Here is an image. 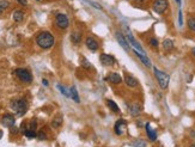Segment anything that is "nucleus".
<instances>
[{
  "label": "nucleus",
  "mask_w": 195,
  "mask_h": 147,
  "mask_svg": "<svg viewBox=\"0 0 195 147\" xmlns=\"http://www.w3.org/2000/svg\"><path fill=\"white\" fill-rule=\"evenodd\" d=\"M36 43L38 44V47H41L42 49H49L52 48L55 43V40L53 35L48 32V31H42L38 36L36 37Z\"/></svg>",
  "instance_id": "f257e3e1"
},
{
  "label": "nucleus",
  "mask_w": 195,
  "mask_h": 147,
  "mask_svg": "<svg viewBox=\"0 0 195 147\" xmlns=\"http://www.w3.org/2000/svg\"><path fill=\"white\" fill-rule=\"evenodd\" d=\"M153 72H155V77H156L157 81H158L160 89H163V90L168 89L169 83H170V75L168 73H165V72L159 71L157 67H153Z\"/></svg>",
  "instance_id": "f03ea898"
},
{
  "label": "nucleus",
  "mask_w": 195,
  "mask_h": 147,
  "mask_svg": "<svg viewBox=\"0 0 195 147\" xmlns=\"http://www.w3.org/2000/svg\"><path fill=\"white\" fill-rule=\"evenodd\" d=\"M11 108H12L16 115L18 116H23L25 112H26V109H28V104L24 99H18V100H13L11 103Z\"/></svg>",
  "instance_id": "7ed1b4c3"
},
{
  "label": "nucleus",
  "mask_w": 195,
  "mask_h": 147,
  "mask_svg": "<svg viewBox=\"0 0 195 147\" xmlns=\"http://www.w3.org/2000/svg\"><path fill=\"white\" fill-rule=\"evenodd\" d=\"M14 74L19 78V80L21 81H23V83H31L32 81V75L31 73L28 71V70H25V68H17V70H14Z\"/></svg>",
  "instance_id": "20e7f679"
},
{
  "label": "nucleus",
  "mask_w": 195,
  "mask_h": 147,
  "mask_svg": "<svg viewBox=\"0 0 195 147\" xmlns=\"http://www.w3.org/2000/svg\"><path fill=\"white\" fill-rule=\"evenodd\" d=\"M168 7H169L168 0H155V2L152 5L153 11L156 13H158V14H163L168 10Z\"/></svg>",
  "instance_id": "39448f33"
},
{
  "label": "nucleus",
  "mask_w": 195,
  "mask_h": 147,
  "mask_svg": "<svg viewBox=\"0 0 195 147\" xmlns=\"http://www.w3.org/2000/svg\"><path fill=\"white\" fill-rule=\"evenodd\" d=\"M126 30H127V35H126V38H127V41H128V43H129V46L132 47L133 49L135 50H138V51H140V53H143V54H145V50L143 49V47L138 43V41L135 40L133 35H132V32L131 31H128V29L126 28Z\"/></svg>",
  "instance_id": "423d86ee"
},
{
  "label": "nucleus",
  "mask_w": 195,
  "mask_h": 147,
  "mask_svg": "<svg viewBox=\"0 0 195 147\" xmlns=\"http://www.w3.org/2000/svg\"><path fill=\"white\" fill-rule=\"evenodd\" d=\"M55 24H56L58 28H60V29H67L68 25H70L67 16H66V14H62V13L56 14V17H55Z\"/></svg>",
  "instance_id": "0eeeda50"
},
{
  "label": "nucleus",
  "mask_w": 195,
  "mask_h": 147,
  "mask_svg": "<svg viewBox=\"0 0 195 147\" xmlns=\"http://www.w3.org/2000/svg\"><path fill=\"white\" fill-rule=\"evenodd\" d=\"M127 129V122L124 120H117L115 126H114V130H115V134L116 135H123L124 134V130Z\"/></svg>",
  "instance_id": "6e6552de"
},
{
  "label": "nucleus",
  "mask_w": 195,
  "mask_h": 147,
  "mask_svg": "<svg viewBox=\"0 0 195 147\" xmlns=\"http://www.w3.org/2000/svg\"><path fill=\"white\" fill-rule=\"evenodd\" d=\"M1 123H2L5 127H7V128H12L13 126H14V123H16V120H14L13 115H11V114H6V115L2 116Z\"/></svg>",
  "instance_id": "1a4fd4ad"
},
{
  "label": "nucleus",
  "mask_w": 195,
  "mask_h": 147,
  "mask_svg": "<svg viewBox=\"0 0 195 147\" xmlns=\"http://www.w3.org/2000/svg\"><path fill=\"white\" fill-rule=\"evenodd\" d=\"M99 61H101L102 65H104V66H113L114 62H115V59H114L111 55H109V54H101Z\"/></svg>",
  "instance_id": "9d476101"
},
{
  "label": "nucleus",
  "mask_w": 195,
  "mask_h": 147,
  "mask_svg": "<svg viewBox=\"0 0 195 147\" xmlns=\"http://www.w3.org/2000/svg\"><path fill=\"white\" fill-rule=\"evenodd\" d=\"M107 80L111 83V84H114V85H119V84H121L122 83V78L120 74L115 73V72H111L109 73L108 75V78H107Z\"/></svg>",
  "instance_id": "9b49d317"
},
{
  "label": "nucleus",
  "mask_w": 195,
  "mask_h": 147,
  "mask_svg": "<svg viewBox=\"0 0 195 147\" xmlns=\"http://www.w3.org/2000/svg\"><path fill=\"white\" fill-rule=\"evenodd\" d=\"M115 37H116L117 42L120 43V46H121L122 48L124 49L126 51H129V44H128V41H127L124 37L122 36L121 32H116V34H115Z\"/></svg>",
  "instance_id": "f8f14e48"
},
{
  "label": "nucleus",
  "mask_w": 195,
  "mask_h": 147,
  "mask_svg": "<svg viewBox=\"0 0 195 147\" xmlns=\"http://www.w3.org/2000/svg\"><path fill=\"white\" fill-rule=\"evenodd\" d=\"M85 44L87 49H90L91 51H96L98 49V42L94 37H87L85 41Z\"/></svg>",
  "instance_id": "ddd939ff"
},
{
  "label": "nucleus",
  "mask_w": 195,
  "mask_h": 147,
  "mask_svg": "<svg viewBox=\"0 0 195 147\" xmlns=\"http://www.w3.org/2000/svg\"><path fill=\"white\" fill-rule=\"evenodd\" d=\"M134 50V54L140 59V61L143 62L146 67H151L152 66V63H151V61H150V59L146 56V54H143V53H140V51H138V50H135V49H133Z\"/></svg>",
  "instance_id": "4468645a"
},
{
  "label": "nucleus",
  "mask_w": 195,
  "mask_h": 147,
  "mask_svg": "<svg viewBox=\"0 0 195 147\" xmlns=\"http://www.w3.org/2000/svg\"><path fill=\"white\" fill-rule=\"evenodd\" d=\"M145 129H146V134L147 136H148V139H150L151 141H156V140H157V133H156V130H153V129L151 128L150 123H146V124H145Z\"/></svg>",
  "instance_id": "2eb2a0df"
},
{
  "label": "nucleus",
  "mask_w": 195,
  "mask_h": 147,
  "mask_svg": "<svg viewBox=\"0 0 195 147\" xmlns=\"http://www.w3.org/2000/svg\"><path fill=\"white\" fill-rule=\"evenodd\" d=\"M128 111H129V114L132 116H138L141 112V107L139 104H136V103H133V104L128 105Z\"/></svg>",
  "instance_id": "dca6fc26"
},
{
  "label": "nucleus",
  "mask_w": 195,
  "mask_h": 147,
  "mask_svg": "<svg viewBox=\"0 0 195 147\" xmlns=\"http://www.w3.org/2000/svg\"><path fill=\"white\" fill-rule=\"evenodd\" d=\"M124 83L129 87H136L138 86V80L135 79L133 75H129V74L124 75Z\"/></svg>",
  "instance_id": "f3484780"
},
{
  "label": "nucleus",
  "mask_w": 195,
  "mask_h": 147,
  "mask_svg": "<svg viewBox=\"0 0 195 147\" xmlns=\"http://www.w3.org/2000/svg\"><path fill=\"white\" fill-rule=\"evenodd\" d=\"M12 18L16 23H21V22H23V19H24V13H23V11H21V10H16V11H13L12 13Z\"/></svg>",
  "instance_id": "a211bd4d"
},
{
  "label": "nucleus",
  "mask_w": 195,
  "mask_h": 147,
  "mask_svg": "<svg viewBox=\"0 0 195 147\" xmlns=\"http://www.w3.org/2000/svg\"><path fill=\"white\" fill-rule=\"evenodd\" d=\"M61 124H62V116L61 115H58L56 117L53 119V121H52L53 128H59V127H61Z\"/></svg>",
  "instance_id": "6ab92c4d"
},
{
  "label": "nucleus",
  "mask_w": 195,
  "mask_h": 147,
  "mask_svg": "<svg viewBox=\"0 0 195 147\" xmlns=\"http://www.w3.org/2000/svg\"><path fill=\"white\" fill-rule=\"evenodd\" d=\"M174 48V42L171 41V40H164V42H163V49L165 50V51H170L172 50Z\"/></svg>",
  "instance_id": "aec40b11"
},
{
  "label": "nucleus",
  "mask_w": 195,
  "mask_h": 147,
  "mask_svg": "<svg viewBox=\"0 0 195 147\" xmlns=\"http://www.w3.org/2000/svg\"><path fill=\"white\" fill-rule=\"evenodd\" d=\"M71 41L73 42V44H79L82 41V35L80 32H72L71 35Z\"/></svg>",
  "instance_id": "412c9836"
},
{
  "label": "nucleus",
  "mask_w": 195,
  "mask_h": 147,
  "mask_svg": "<svg viewBox=\"0 0 195 147\" xmlns=\"http://www.w3.org/2000/svg\"><path fill=\"white\" fill-rule=\"evenodd\" d=\"M107 104H108V107H109V109L111 111H114V112H120V109H119V107H117V104L114 102V100H111V99H108L107 100Z\"/></svg>",
  "instance_id": "4be33fe9"
},
{
  "label": "nucleus",
  "mask_w": 195,
  "mask_h": 147,
  "mask_svg": "<svg viewBox=\"0 0 195 147\" xmlns=\"http://www.w3.org/2000/svg\"><path fill=\"white\" fill-rule=\"evenodd\" d=\"M70 91H71V93H70V95H71V98L73 99L75 103H79V102H80V99H79V96H78V92H77L75 86H72Z\"/></svg>",
  "instance_id": "5701e85b"
},
{
  "label": "nucleus",
  "mask_w": 195,
  "mask_h": 147,
  "mask_svg": "<svg viewBox=\"0 0 195 147\" xmlns=\"http://www.w3.org/2000/svg\"><path fill=\"white\" fill-rule=\"evenodd\" d=\"M23 134H24L26 138H29V139L37 138V134H36V132H35V129H30V128H26L24 132H23Z\"/></svg>",
  "instance_id": "b1692460"
},
{
  "label": "nucleus",
  "mask_w": 195,
  "mask_h": 147,
  "mask_svg": "<svg viewBox=\"0 0 195 147\" xmlns=\"http://www.w3.org/2000/svg\"><path fill=\"white\" fill-rule=\"evenodd\" d=\"M80 63H82V66H83L84 68H86V70H90V68H91L90 62L87 61L85 58H82V59H80Z\"/></svg>",
  "instance_id": "393cba45"
},
{
  "label": "nucleus",
  "mask_w": 195,
  "mask_h": 147,
  "mask_svg": "<svg viewBox=\"0 0 195 147\" xmlns=\"http://www.w3.org/2000/svg\"><path fill=\"white\" fill-rule=\"evenodd\" d=\"M188 28L192 31H195V18H189L188 19Z\"/></svg>",
  "instance_id": "a878e982"
},
{
  "label": "nucleus",
  "mask_w": 195,
  "mask_h": 147,
  "mask_svg": "<svg viewBox=\"0 0 195 147\" xmlns=\"http://www.w3.org/2000/svg\"><path fill=\"white\" fill-rule=\"evenodd\" d=\"M58 89L60 90L61 93H62L63 96H66V97H71V95H70V93L67 92V90H66V89H65V87H63L62 85H60V84H59V85H58Z\"/></svg>",
  "instance_id": "bb28decb"
},
{
  "label": "nucleus",
  "mask_w": 195,
  "mask_h": 147,
  "mask_svg": "<svg viewBox=\"0 0 195 147\" xmlns=\"http://www.w3.org/2000/svg\"><path fill=\"white\" fill-rule=\"evenodd\" d=\"M148 43H150V46H151V47H153V48H157V47H158V41H157V38H153V37H152V38H150V41H148Z\"/></svg>",
  "instance_id": "cd10ccee"
},
{
  "label": "nucleus",
  "mask_w": 195,
  "mask_h": 147,
  "mask_svg": "<svg viewBox=\"0 0 195 147\" xmlns=\"http://www.w3.org/2000/svg\"><path fill=\"white\" fill-rule=\"evenodd\" d=\"M37 139L38 140H41V141H43V140H47V135L44 132H40L38 134H37Z\"/></svg>",
  "instance_id": "c85d7f7f"
},
{
  "label": "nucleus",
  "mask_w": 195,
  "mask_h": 147,
  "mask_svg": "<svg viewBox=\"0 0 195 147\" xmlns=\"http://www.w3.org/2000/svg\"><path fill=\"white\" fill-rule=\"evenodd\" d=\"M178 23H180V26H182L183 18H182V11H181V10H180V12H178Z\"/></svg>",
  "instance_id": "c756f323"
},
{
  "label": "nucleus",
  "mask_w": 195,
  "mask_h": 147,
  "mask_svg": "<svg viewBox=\"0 0 195 147\" xmlns=\"http://www.w3.org/2000/svg\"><path fill=\"white\" fill-rule=\"evenodd\" d=\"M9 1H0V6L1 7H4V9H6V7H9Z\"/></svg>",
  "instance_id": "7c9ffc66"
},
{
  "label": "nucleus",
  "mask_w": 195,
  "mask_h": 147,
  "mask_svg": "<svg viewBox=\"0 0 195 147\" xmlns=\"http://www.w3.org/2000/svg\"><path fill=\"white\" fill-rule=\"evenodd\" d=\"M133 146H146V142H143V141H136L133 144Z\"/></svg>",
  "instance_id": "2f4dec72"
},
{
  "label": "nucleus",
  "mask_w": 195,
  "mask_h": 147,
  "mask_svg": "<svg viewBox=\"0 0 195 147\" xmlns=\"http://www.w3.org/2000/svg\"><path fill=\"white\" fill-rule=\"evenodd\" d=\"M17 1H18L19 4H22L23 6H26V5H28V1H26V0H17Z\"/></svg>",
  "instance_id": "473e14b6"
},
{
  "label": "nucleus",
  "mask_w": 195,
  "mask_h": 147,
  "mask_svg": "<svg viewBox=\"0 0 195 147\" xmlns=\"http://www.w3.org/2000/svg\"><path fill=\"white\" fill-rule=\"evenodd\" d=\"M42 83H43V85L44 86H48V80H47V79H43V80H42Z\"/></svg>",
  "instance_id": "72a5a7b5"
},
{
  "label": "nucleus",
  "mask_w": 195,
  "mask_h": 147,
  "mask_svg": "<svg viewBox=\"0 0 195 147\" xmlns=\"http://www.w3.org/2000/svg\"><path fill=\"white\" fill-rule=\"evenodd\" d=\"M192 54H193V56L195 58V47L193 49H192Z\"/></svg>",
  "instance_id": "f704fd0d"
},
{
  "label": "nucleus",
  "mask_w": 195,
  "mask_h": 147,
  "mask_svg": "<svg viewBox=\"0 0 195 147\" xmlns=\"http://www.w3.org/2000/svg\"><path fill=\"white\" fill-rule=\"evenodd\" d=\"M2 12H4V7H1V6H0V14H1Z\"/></svg>",
  "instance_id": "c9c22d12"
},
{
  "label": "nucleus",
  "mask_w": 195,
  "mask_h": 147,
  "mask_svg": "<svg viewBox=\"0 0 195 147\" xmlns=\"http://www.w3.org/2000/svg\"><path fill=\"white\" fill-rule=\"evenodd\" d=\"M2 138V130H0V139Z\"/></svg>",
  "instance_id": "e433bc0d"
},
{
  "label": "nucleus",
  "mask_w": 195,
  "mask_h": 147,
  "mask_svg": "<svg viewBox=\"0 0 195 147\" xmlns=\"http://www.w3.org/2000/svg\"><path fill=\"white\" fill-rule=\"evenodd\" d=\"M177 2H178V5H181V0H176Z\"/></svg>",
  "instance_id": "4c0bfd02"
},
{
  "label": "nucleus",
  "mask_w": 195,
  "mask_h": 147,
  "mask_svg": "<svg viewBox=\"0 0 195 147\" xmlns=\"http://www.w3.org/2000/svg\"><path fill=\"white\" fill-rule=\"evenodd\" d=\"M37 1H40V0H37Z\"/></svg>",
  "instance_id": "58836bf2"
}]
</instances>
